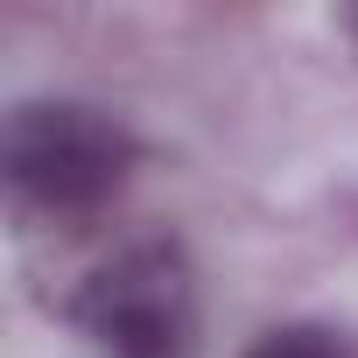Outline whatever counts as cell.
<instances>
[{
	"instance_id": "1",
	"label": "cell",
	"mask_w": 358,
	"mask_h": 358,
	"mask_svg": "<svg viewBox=\"0 0 358 358\" xmlns=\"http://www.w3.org/2000/svg\"><path fill=\"white\" fill-rule=\"evenodd\" d=\"M141 162V141L120 113L92 99H22L0 134V183L15 218L92 225Z\"/></svg>"
},
{
	"instance_id": "3",
	"label": "cell",
	"mask_w": 358,
	"mask_h": 358,
	"mask_svg": "<svg viewBox=\"0 0 358 358\" xmlns=\"http://www.w3.org/2000/svg\"><path fill=\"white\" fill-rule=\"evenodd\" d=\"M246 358H344V337L330 323H281V330H260Z\"/></svg>"
},
{
	"instance_id": "2",
	"label": "cell",
	"mask_w": 358,
	"mask_h": 358,
	"mask_svg": "<svg viewBox=\"0 0 358 358\" xmlns=\"http://www.w3.org/2000/svg\"><path fill=\"white\" fill-rule=\"evenodd\" d=\"M64 316L99 358H197V330H204L197 267L183 239L169 232L127 239L78 274Z\"/></svg>"
},
{
	"instance_id": "4",
	"label": "cell",
	"mask_w": 358,
	"mask_h": 358,
	"mask_svg": "<svg viewBox=\"0 0 358 358\" xmlns=\"http://www.w3.org/2000/svg\"><path fill=\"white\" fill-rule=\"evenodd\" d=\"M344 36H351V50H358V8H351V15H344Z\"/></svg>"
}]
</instances>
